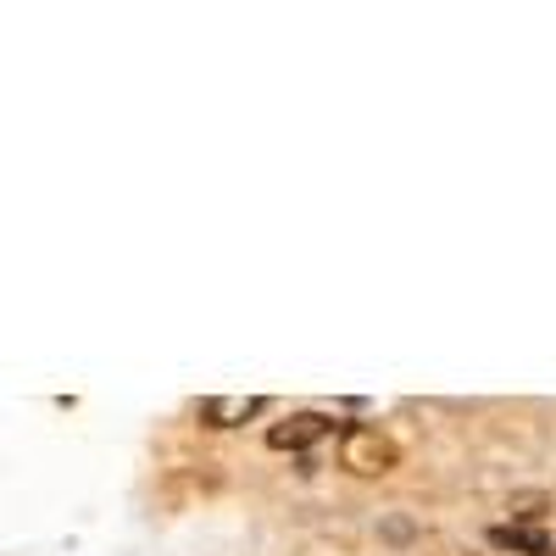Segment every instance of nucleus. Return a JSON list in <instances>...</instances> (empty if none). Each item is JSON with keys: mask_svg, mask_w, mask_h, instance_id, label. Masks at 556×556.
<instances>
[{"mask_svg": "<svg viewBox=\"0 0 556 556\" xmlns=\"http://www.w3.org/2000/svg\"><path fill=\"white\" fill-rule=\"evenodd\" d=\"M340 462H345L351 473H362V479H379V473H390L395 462H401V451H395V440H390L384 429L356 424V429H345V440H340Z\"/></svg>", "mask_w": 556, "mask_h": 556, "instance_id": "obj_1", "label": "nucleus"}, {"mask_svg": "<svg viewBox=\"0 0 556 556\" xmlns=\"http://www.w3.org/2000/svg\"><path fill=\"white\" fill-rule=\"evenodd\" d=\"M323 434H329V417H323V412H295V417H285V424L267 429V445L273 451H306Z\"/></svg>", "mask_w": 556, "mask_h": 556, "instance_id": "obj_2", "label": "nucleus"}, {"mask_svg": "<svg viewBox=\"0 0 556 556\" xmlns=\"http://www.w3.org/2000/svg\"><path fill=\"white\" fill-rule=\"evenodd\" d=\"M262 406H267L262 395H212V401H201V424L206 429H235L245 417H256Z\"/></svg>", "mask_w": 556, "mask_h": 556, "instance_id": "obj_3", "label": "nucleus"}, {"mask_svg": "<svg viewBox=\"0 0 556 556\" xmlns=\"http://www.w3.org/2000/svg\"><path fill=\"white\" fill-rule=\"evenodd\" d=\"M490 540H495L501 551H523V556H545V551H551V540H545L540 529H513V523H506V529H495Z\"/></svg>", "mask_w": 556, "mask_h": 556, "instance_id": "obj_4", "label": "nucleus"}, {"mask_svg": "<svg viewBox=\"0 0 556 556\" xmlns=\"http://www.w3.org/2000/svg\"><path fill=\"white\" fill-rule=\"evenodd\" d=\"M545 506H551V495H540V490H523V495H513V501H506V513H513V518H540Z\"/></svg>", "mask_w": 556, "mask_h": 556, "instance_id": "obj_5", "label": "nucleus"}]
</instances>
